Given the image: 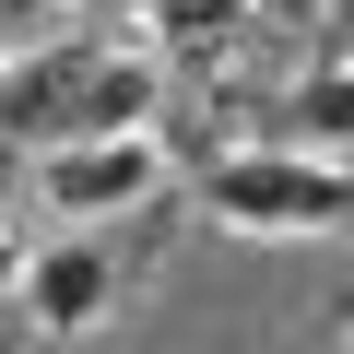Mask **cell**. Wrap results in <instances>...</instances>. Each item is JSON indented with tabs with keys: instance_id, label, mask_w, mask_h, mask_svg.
<instances>
[{
	"instance_id": "obj_1",
	"label": "cell",
	"mask_w": 354,
	"mask_h": 354,
	"mask_svg": "<svg viewBox=\"0 0 354 354\" xmlns=\"http://www.w3.org/2000/svg\"><path fill=\"white\" fill-rule=\"evenodd\" d=\"M153 118V48H106V36H36L0 48V142H95V130H142Z\"/></svg>"
},
{
	"instance_id": "obj_2",
	"label": "cell",
	"mask_w": 354,
	"mask_h": 354,
	"mask_svg": "<svg viewBox=\"0 0 354 354\" xmlns=\"http://www.w3.org/2000/svg\"><path fill=\"white\" fill-rule=\"evenodd\" d=\"M201 213L248 248H307L354 225V153H295V142H248L225 165H201Z\"/></svg>"
},
{
	"instance_id": "obj_3",
	"label": "cell",
	"mask_w": 354,
	"mask_h": 354,
	"mask_svg": "<svg viewBox=\"0 0 354 354\" xmlns=\"http://www.w3.org/2000/svg\"><path fill=\"white\" fill-rule=\"evenodd\" d=\"M165 189H177V153L153 142V118H142V130H95V142H48V153H36V201H48L59 225H142Z\"/></svg>"
},
{
	"instance_id": "obj_4",
	"label": "cell",
	"mask_w": 354,
	"mask_h": 354,
	"mask_svg": "<svg viewBox=\"0 0 354 354\" xmlns=\"http://www.w3.org/2000/svg\"><path fill=\"white\" fill-rule=\"evenodd\" d=\"M12 295H24V330H36V342H83V330H106V307L130 295V248H106V225H71V236L24 248Z\"/></svg>"
},
{
	"instance_id": "obj_5",
	"label": "cell",
	"mask_w": 354,
	"mask_h": 354,
	"mask_svg": "<svg viewBox=\"0 0 354 354\" xmlns=\"http://www.w3.org/2000/svg\"><path fill=\"white\" fill-rule=\"evenodd\" d=\"M248 130L260 142H295V153H354V48L342 59H307L283 95H260Z\"/></svg>"
},
{
	"instance_id": "obj_6",
	"label": "cell",
	"mask_w": 354,
	"mask_h": 354,
	"mask_svg": "<svg viewBox=\"0 0 354 354\" xmlns=\"http://www.w3.org/2000/svg\"><path fill=\"white\" fill-rule=\"evenodd\" d=\"M248 12H260V0H142V24L189 59V71H225V48L248 36Z\"/></svg>"
},
{
	"instance_id": "obj_7",
	"label": "cell",
	"mask_w": 354,
	"mask_h": 354,
	"mask_svg": "<svg viewBox=\"0 0 354 354\" xmlns=\"http://www.w3.org/2000/svg\"><path fill=\"white\" fill-rule=\"evenodd\" d=\"M48 12H59V0H0V48H36V36H48Z\"/></svg>"
},
{
	"instance_id": "obj_8",
	"label": "cell",
	"mask_w": 354,
	"mask_h": 354,
	"mask_svg": "<svg viewBox=\"0 0 354 354\" xmlns=\"http://www.w3.org/2000/svg\"><path fill=\"white\" fill-rule=\"evenodd\" d=\"M12 272H24V236H12V225H0V295H12Z\"/></svg>"
},
{
	"instance_id": "obj_9",
	"label": "cell",
	"mask_w": 354,
	"mask_h": 354,
	"mask_svg": "<svg viewBox=\"0 0 354 354\" xmlns=\"http://www.w3.org/2000/svg\"><path fill=\"white\" fill-rule=\"evenodd\" d=\"M330 12H342V48H354V0H330Z\"/></svg>"
},
{
	"instance_id": "obj_10",
	"label": "cell",
	"mask_w": 354,
	"mask_h": 354,
	"mask_svg": "<svg viewBox=\"0 0 354 354\" xmlns=\"http://www.w3.org/2000/svg\"><path fill=\"white\" fill-rule=\"evenodd\" d=\"M342 354H354V342H342Z\"/></svg>"
}]
</instances>
